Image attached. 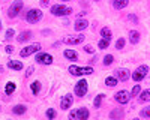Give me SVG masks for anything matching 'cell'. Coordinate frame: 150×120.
I'll use <instances>...</instances> for the list:
<instances>
[{
  "mask_svg": "<svg viewBox=\"0 0 150 120\" xmlns=\"http://www.w3.org/2000/svg\"><path fill=\"white\" fill-rule=\"evenodd\" d=\"M69 74L71 75H75V77H81V75H92L93 74V68L92 66H86V68H80V66H75V65H71L68 68Z\"/></svg>",
  "mask_w": 150,
  "mask_h": 120,
  "instance_id": "cell-1",
  "label": "cell"
},
{
  "mask_svg": "<svg viewBox=\"0 0 150 120\" xmlns=\"http://www.w3.org/2000/svg\"><path fill=\"white\" fill-rule=\"evenodd\" d=\"M50 12H51L53 15H56V17H65V15H71L72 14V8L59 3V5H53L51 9H50Z\"/></svg>",
  "mask_w": 150,
  "mask_h": 120,
  "instance_id": "cell-2",
  "label": "cell"
},
{
  "mask_svg": "<svg viewBox=\"0 0 150 120\" xmlns=\"http://www.w3.org/2000/svg\"><path fill=\"white\" fill-rule=\"evenodd\" d=\"M87 90H89V83H87V80H84V78H81L77 84H75V87H74V92H75V95H77L78 98L86 96Z\"/></svg>",
  "mask_w": 150,
  "mask_h": 120,
  "instance_id": "cell-3",
  "label": "cell"
},
{
  "mask_svg": "<svg viewBox=\"0 0 150 120\" xmlns=\"http://www.w3.org/2000/svg\"><path fill=\"white\" fill-rule=\"evenodd\" d=\"M147 72H149V66H147V65H141V66H138V68L135 69V72H132V80H134L135 83H140L141 80L146 78Z\"/></svg>",
  "mask_w": 150,
  "mask_h": 120,
  "instance_id": "cell-4",
  "label": "cell"
},
{
  "mask_svg": "<svg viewBox=\"0 0 150 120\" xmlns=\"http://www.w3.org/2000/svg\"><path fill=\"white\" fill-rule=\"evenodd\" d=\"M23 6H24V5H23L21 0H15L14 3H11V6H9V9H8V17H9V18L18 17V14L21 12Z\"/></svg>",
  "mask_w": 150,
  "mask_h": 120,
  "instance_id": "cell-5",
  "label": "cell"
},
{
  "mask_svg": "<svg viewBox=\"0 0 150 120\" xmlns=\"http://www.w3.org/2000/svg\"><path fill=\"white\" fill-rule=\"evenodd\" d=\"M26 20L29 23H38V21H41L42 20V11L41 9H29L27 11V14H26Z\"/></svg>",
  "mask_w": 150,
  "mask_h": 120,
  "instance_id": "cell-6",
  "label": "cell"
},
{
  "mask_svg": "<svg viewBox=\"0 0 150 120\" xmlns=\"http://www.w3.org/2000/svg\"><path fill=\"white\" fill-rule=\"evenodd\" d=\"M41 44L38 42V44H32V45H27L26 48H23V50L20 51V56L21 57H29L32 56L33 53H38V51H41Z\"/></svg>",
  "mask_w": 150,
  "mask_h": 120,
  "instance_id": "cell-7",
  "label": "cell"
},
{
  "mask_svg": "<svg viewBox=\"0 0 150 120\" xmlns=\"http://www.w3.org/2000/svg\"><path fill=\"white\" fill-rule=\"evenodd\" d=\"M114 99H116V102H119L120 105H125V104L129 102L131 93H129L128 90H119V92L114 95Z\"/></svg>",
  "mask_w": 150,
  "mask_h": 120,
  "instance_id": "cell-8",
  "label": "cell"
},
{
  "mask_svg": "<svg viewBox=\"0 0 150 120\" xmlns=\"http://www.w3.org/2000/svg\"><path fill=\"white\" fill-rule=\"evenodd\" d=\"M36 62L41 65H51L53 63V56H50L48 53H38L36 54Z\"/></svg>",
  "mask_w": 150,
  "mask_h": 120,
  "instance_id": "cell-9",
  "label": "cell"
},
{
  "mask_svg": "<svg viewBox=\"0 0 150 120\" xmlns=\"http://www.w3.org/2000/svg\"><path fill=\"white\" fill-rule=\"evenodd\" d=\"M66 45H77V44H81L84 42V35H78V36H69V38H65L62 41Z\"/></svg>",
  "mask_w": 150,
  "mask_h": 120,
  "instance_id": "cell-10",
  "label": "cell"
},
{
  "mask_svg": "<svg viewBox=\"0 0 150 120\" xmlns=\"http://www.w3.org/2000/svg\"><path fill=\"white\" fill-rule=\"evenodd\" d=\"M72 102H74V96L71 93H66L63 98H62V101H60V108L62 110H68V108H71Z\"/></svg>",
  "mask_w": 150,
  "mask_h": 120,
  "instance_id": "cell-11",
  "label": "cell"
},
{
  "mask_svg": "<svg viewBox=\"0 0 150 120\" xmlns=\"http://www.w3.org/2000/svg\"><path fill=\"white\" fill-rule=\"evenodd\" d=\"M110 117H111V120H123V117H125L123 108H114V110H111Z\"/></svg>",
  "mask_w": 150,
  "mask_h": 120,
  "instance_id": "cell-12",
  "label": "cell"
},
{
  "mask_svg": "<svg viewBox=\"0 0 150 120\" xmlns=\"http://www.w3.org/2000/svg\"><path fill=\"white\" fill-rule=\"evenodd\" d=\"M87 26H89V23H87V20H83V18H78L77 21H75V24H74L75 30H78V32L86 30V29H87Z\"/></svg>",
  "mask_w": 150,
  "mask_h": 120,
  "instance_id": "cell-13",
  "label": "cell"
},
{
  "mask_svg": "<svg viewBox=\"0 0 150 120\" xmlns=\"http://www.w3.org/2000/svg\"><path fill=\"white\" fill-rule=\"evenodd\" d=\"M116 78L120 81H126L129 78V71L128 69H117L116 71Z\"/></svg>",
  "mask_w": 150,
  "mask_h": 120,
  "instance_id": "cell-14",
  "label": "cell"
},
{
  "mask_svg": "<svg viewBox=\"0 0 150 120\" xmlns=\"http://www.w3.org/2000/svg\"><path fill=\"white\" fill-rule=\"evenodd\" d=\"M77 116H78V120H87L89 116H90V113L86 107H83V108H78L77 110Z\"/></svg>",
  "mask_w": 150,
  "mask_h": 120,
  "instance_id": "cell-15",
  "label": "cell"
},
{
  "mask_svg": "<svg viewBox=\"0 0 150 120\" xmlns=\"http://www.w3.org/2000/svg\"><path fill=\"white\" fill-rule=\"evenodd\" d=\"M129 5V2L128 0H112V8L114 9H117V11H120V9H125Z\"/></svg>",
  "mask_w": 150,
  "mask_h": 120,
  "instance_id": "cell-16",
  "label": "cell"
},
{
  "mask_svg": "<svg viewBox=\"0 0 150 120\" xmlns=\"http://www.w3.org/2000/svg\"><path fill=\"white\" fill-rule=\"evenodd\" d=\"M26 111H27V107L23 105V104H18V105H15L14 108H12V113H14L15 116H21V114H24Z\"/></svg>",
  "mask_w": 150,
  "mask_h": 120,
  "instance_id": "cell-17",
  "label": "cell"
},
{
  "mask_svg": "<svg viewBox=\"0 0 150 120\" xmlns=\"http://www.w3.org/2000/svg\"><path fill=\"white\" fill-rule=\"evenodd\" d=\"M32 32L30 30H24V32H21L20 33V36H18V38H17V41L18 42H26V41H29L30 38H32Z\"/></svg>",
  "mask_w": 150,
  "mask_h": 120,
  "instance_id": "cell-18",
  "label": "cell"
},
{
  "mask_svg": "<svg viewBox=\"0 0 150 120\" xmlns=\"http://www.w3.org/2000/svg\"><path fill=\"white\" fill-rule=\"evenodd\" d=\"M8 68L14 69V71H21L24 66H23L21 62H18V60H9V62H8Z\"/></svg>",
  "mask_w": 150,
  "mask_h": 120,
  "instance_id": "cell-19",
  "label": "cell"
},
{
  "mask_svg": "<svg viewBox=\"0 0 150 120\" xmlns=\"http://www.w3.org/2000/svg\"><path fill=\"white\" fill-rule=\"evenodd\" d=\"M129 41H131L132 45L138 44V42H140V33L137 32V30H131V32H129Z\"/></svg>",
  "mask_w": 150,
  "mask_h": 120,
  "instance_id": "cell-20",
  "label": "cell"
},
{
  "mask_svg": "<svg viewBox=\"0 0 150 120\" xmlns=\"http://www.w3.org/2000/svg\"><path fill=\"white\" fill-rule=\"evenodd\" d=\"M101 36H102V39H105V41H110V42H111L112 33H111V30H110L108 27H102V29H101Z\"/></svg>",
  "mask_w": 150,
  "mask_h": 120,
  "instance_id": "cell-21",
  "label": "cell"
},
{
  "mask_svg": "<svg viewBox=\"0 0 150 120\" xmlns=\"http://www.w3.org/2000/svg\"><path fill=\"white\" fill-rule=\"evenodd\" d=\"M65 57L68 59V60H77L78 59V53L77 51H74V50H65Z\"/></svg>",
  "mask_w": 150,
  "mask_h": 120,
  "instance_id": "cell-22",
  "label": "cell"
},
{
  "mask_svg": "<svg viewBox=\"0 0 150 120\" xmlns=\"http://www.w3.org/2000/svg\"><path fill=\"white\" fill-rule=\"evenodd\" d=\"M117 83H119V80L116 78V77H107L105 78V86L107 87H114V86H117Z\"/></svg>",
  "mask_w": 150,
  "mask_h": 120,
  "instance_id": "cell-23",
  "label": "cell"
},
{
  "mask_svg": "<svg viewBox=\"0 0 150 120\" xmlns=\"http://www.w3.org/2000/svg\"><path fill=\"white\" fill-rule=\"evenodd\" d=\"M14 92H15V83H14V81H9V83H6L5 93H6V95H12Z\"/></svg>",
  "mask_w": 150,
  "mask_h": 120,
  "instance_id": "cell-24",
  "label": "cell"
},
{
  "mask_svg": "<svg viewBox=\"0 0 150 120\" xmlns=\"http://www.w3.org/2000/svg\"><path fill=\"white\" fill-rule=\"evenodd\" d=\"M140 101L141 102H149L150 101V89H147V90L140 93Z\"/></svg>",
  "mask_w": 150,
  "mask_h": 120,
  "instance_id": "cell-25",
  "label": "cell"
},
{
  "mask_svg": "<svg viewBox=\"0 0 150 120\" xmlns=\"http://www.w3.org/2000/svg\"><path fill=\"white\" fill-rule=\"evenodd\" d=\"M30 87H32V93H33V95H39V90H41L39 81H33V83L30 84Z\"/></svg>",
  "mask_w": 150,
  "mask_h": 120,
  "instance_id": "cell-26",
  "label": "cell"
},
{
  "mask_svg": "<svg viewBox=\"0 0 150 120\" xmlns=\"http://www.w3.org/2000/svg\"><path fill=\"white\" fill-rule=\"evenodd\" d=\"M104 93H99L98 96H96V98H95V101H93V107L95 108H99V107H101V104H102V99H104Z\"/></svg>",
  "mask_w": 150,
  "mask_h": 120,
  "instance_id": "cell-27",
  "label": "cell"
},
{
  "mask_svg": "<svg viewBox=\"0 0 150 120\" xmlns=\"http://www.w3.org/2000/svg\"><path fill=\"white\" fill-rule=\"evenodd\" d=\"M45 116H47V119H48V120H54V119H56V116H57V113H56L54 108H48L47 113H45Z\"/></svg>",
  "mask_w": 150,
  "mask_h": 120,
  "instance_id": "cell-28",
  "label": "cell"
},
{
  "mask_svg": "<svg viewBox=\"0 0 150 120\" xmlns=\"http://www.w3.org/2000/svg\"><path fill=\"white\" fill-rule=\"evenodd\" d=\"M141 93V87H140V84H135V86L132 87V90H131V96H134V98H135V96H138Z\"/></svg>",
  "mask_w": 150,
  "mask_h": 120,
  "instance_id": "cell-29",
  "label": "cell"
},
{
  "mask_svg": "<svg viewBox=\"0 0 150 120\" xmlns=\"http://www.w3.org/2000/svg\"><path fill=\"white\" fill-rule=\"evenodd\" d=\"M98 47H99V50H105V48L110 47V41H105V39H99L98 42Z\"/></svg>",
  "mask_w": 150,
  "mask_h": 120,
  "instance_id": "cell-30",
  "label": "cell"
},
{
  "mask_svg": "<svg viewBox=\"0 0 150 120\" xmlns=\"http://www.w3.org/2000/svg\"><path fill=\"white\" fill-rule=\"evenodd\" d=\"M112 62H114V56H112V54H107V56L104 57V65H105V66H110Z\"/></svg>",
  "mask_w": 150,
  "mask_h": 120,
  "instance_id": "cell-31",
  "label": "cell"
},
{
  "mask_svg": "<svg viewBox=\"0 0 150 120\" xmlns=\"http://www.w3.org/2000/svg\"><path fill=\"white\" fill-rule=\"evenodd\" d=\"M125 44H126V41H125L123 38L117 39V42H116V50H123V48H125Z\"/></svg>",
  "mask_w": 150,
  "mask_h": 120,
  "instance_id": "cell-32",
  "label": "cell"
},
{
  "mask_svg": "<svg viewBox=\"0 0 150 120\" xmlns=\"http://www.w3.org/2000/svg\"><path fill=\"white\" fill-rule=\"evenodd\" d=\"M14 36H15V30H14V29H8V30H6V35H5L6 39H12Z\"/></svg>",
  "mask_w": 150,
  "mask_h": 120,
  "instance_id": "cell-33",
  "label": "cell"
},
{
  "mask_svg": "<svg viewBox=\"0 0 150 120\" xmlns=\"http://www.w3.org/2000/svg\"><path fill=\"white\" fill-rule=\"evenodd\" d=\"M141 116H143V117H150V105L146 107L144 110H141Z\"/></svg>",
  "mask_w": 150,
  "mask_h": 120,
  "instance_id": "cell-34",
  "label": "cell"
},
{
  "mask_svg": "<svg viewBox=\"0 0 150 120\" xmlns=\"http://www.w3.org/2000/svg\"><path fill=\"white\" fill-rule=\"evenodd\" d=\"M83 50H84L86 53H90V54H93V53H95V48H93L92 45H86V47L83 48Z\"/></svg>",
  "mask_w": 150,
  "mask_h": 120,
  "instance_id": "cell-35",
  "label": "cell"
},
{
  "mask_svg": "<svg viewBox=\"0 0 150 120\" xmlns=\"http://www.w3.org/2000/svg\"><path fill=\"white\" fill-rule=\"evenodd\" d=\"M69 120H78V116H77V111H71L69 113Z\"/></svg>",
  "mask_w": 150,
  "mask_h": 120,
  "instance_id": "cell-36",
  "label": "cell"
},
{
  "mask_svg": "<svg viewBox=\"0 0 150 120\" xmlns=\"http://www.w3.org/2000/svg\"><path fill=\"white\" fill-rule=\"evenodd\" d=\"M128 20H131V21H134V23H138V17L134 15V14H129V15H128Z\"/></svg>",
  "mask_w": 150,
  "mask_h": 120,
  "instance_id": "cell-37",
  "label": "cell"
},
{
  "mask_svg": "<svg viewBox=\"0 0 150 120\" xmlns=\"http://www.w3.org/2000/svg\"><path fill=\"white\" fill-rule=\"evenodd\" d=\"M33 71H35V68H33V66H29V69H27V72H26V77H30V75L33 74Z\"/></svg>",
  "mask_w": 150,
  "mask_h": 120,
  "instance_id": "cell-38",
  "label": "cell"
},
{
  "mask_svg": "<svg viewBox=\"0 0 150 120\" xmlns=\"http://www.w3.org/2000/svg\"><path fill=\"white\" fill-rule=\"evenodd\" d=\"M6 53H8V54L14 53V47H12V45H8V47H6Z\"/></svg>",
  "mask_w": 150,
  "mask_h": 120,
  "instance_id": "cell-39",
  "label": "cell"
},
{
  "mask_svg": "<svg viewBox=\"0 0 150 120\" xmlns=\"http://www.w3.org/2000/svg\"><path fill=\"white\" fill-rule=\"evenodd\" d=\"M87 14V12L86 11H83V12H80V14H78V17H83V15H86Z\"/></svg>",
  "mask_w": 150,
  "mask_h": 120,
  "instance_id": "cell-40",
  "label": "cell"
},
{
  "mask_svg": "<svg viewBox=\"0 0 150 120\" xmlns=\"http://www.w3.org/2000/svg\"><path fill=\"white\" fill-rule=\"evenodd\" d=\"M0 32H2V21H0Z\"/></svg>",
  "mask_w": 150,
  "mask_h": 120,
  "instance_id": "cell-41",
  "label": "cell"
},
{
  "mask_svg": "<svg viewBox=\"0 0 150 120\" xmlns=\"http://www.w3.org/2000/svg\"><path fill=\"white\" fill-rule=\"evenodd\" d=\"M134 120H140V119H134Z\"/></svg>",
  "mask_w": 150,
  "mask_h": 120,
  "instance_id": "cell-42",
  "label": "cell"
}]
</instances>
